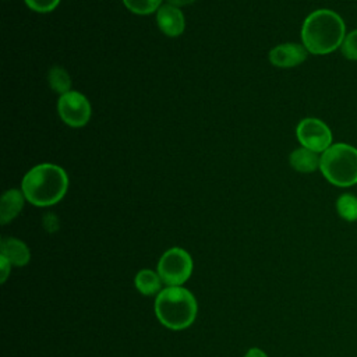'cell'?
<instances>
[{
	"label": "cell",
	"mask_w": 357,
	"mask_h": 357,
	"mask_svg": "<svg viewBox=\"0 0 357 357\" xmlns=\"http://www.w3.org/2000/svg\"><path fill=\"white\" fill-rule=\"evenodd\" d=\"M162 279L158 272L152 269H142L135 276V287L141 294L152 296L160 291Z\"/></svg>",
	"instance_id": "4fadbf2b"
},
{
	"label": "cell",
	"mask_w": 357,
	"mask_h": 357,
	"mask_svg": "<svg viewBox=\"0 0 357 357\" xmlns=\"http://www.w3.org/2000/svg\"><path fill=\"white\" fill-rule=\"evenodd\" d=\"M167 4H170V6H174V7H178V8H181V7H185V6H190V4H192L195 0H165Z\"/></svg>",
	"instance_id": "ffe728a7"
},
{
	"label": "cell",
	"mask_w": 357,
	"mask_h": 357,
	"mask_svg": "<svg viewBox=\"0 0 357 357\" xmlns=\"http://www.w3.org/2000/svg\"><path fill=\"white\" fill-rule=\"evenodd\" d=\"M155 314L160 324L169 329H184L195 319V297L183 286H167L156 294Z\"/></svg>",
	"instance_id": "3957f363"
},
{
	"label": "cell",
	"mask_w": 357,
	"mask_h": 357,
	"mask_svg": "<svg viewBox=\"0 0 357 357\" xmlns=\"http://www.w3.org/2000/svg\"><path fill=\"white\" fill-rule=\"evenodd\" d=\"M307 49L300 43H280L269 50L268 59L272 66L279 68H291L300 66L307 59Z\"/></svg>",
	"instance_id": "ba28073f"
},
{
	"label": "cell",
	"mask_w": 357,
	"mask_h": 357,
	"mask_svg": "<svg viewBox=\"0 0 357 357\" xmlns=\"http://www.w3.org/2000/svg\"><path fill=\"white\" fill-rule=\"evenodd\" d=\"M68 190L66 170L54 163H39L31 167L21 180L25 199L35 206H52L63 199Z\"/></svg>",
	"instance_id": "6da1fadb"
},
{
	"label": "cell",
	"mask_w": 357,
	"mask_h": 357,
	"mask_svg": "<svg viewBox=\"0 0 357 357\" xmlns=\"http://www.w3.org/2000/svg\"><path fill=\"white\" fill-rule=\"evenodd\" d=\"M346 26L342 17L328 8L312 11L303 22L301 42L308 53L328 54L342 46Z\"/></svg>",
	"instance_id": "7a4b0ae2"
},
{
	"label": "cell",
	"mask_w": 357,
	"mask_h": 357,
	"mask_svg": "<svg viewBox=\"0 0 357 357\" xmlns=\"http://www.w3.org/2000/svg\"><path fill=\"white\" fill-rule=\"evenodd\" d=\"M47 82L53 92L63 95L71 91V77L66 68L60 66H53L47 73Z\"/></svg>",
	"instance_id": "5bb4252c"
},
{
	"label": "cell",
	"mask_w": 357,
	"mask_h": 357,
	"mask_svg": "<svg viewBox=\"0 0 357 357\" xmlns=\"http://www.w3.org/2000/svg\"><path fill=\"white\" fill-rule=\"evenodd\" d=\"M158 273L167 286H181L192 273V258L185 250L173 247L160 257Z\"/></svg>",
	"instance_id": "5b68a950"
},
{
	"label": "cell",
	"mask_w": 357,
	"mask_h": 357,
	"mask_svg": "<svg viewBox=\"0 0 357 357\" xmlns=\"http://www.w3.org/2000/svg\"><path fill=\"white\" fill-rule=\"evenodd\" d=\"M336 209L340 218L347 222L357 220V197L351 194H343L336 201Z\"/></svg>",
	"instance_id": "9a60e30c"
},
{
	"label": "cell",
	"mask_w": 357,
	"mask_h": 357,
	"mask_svg": "<svg viewBox=\"0 0 357 357\" xmlns=\"http://www.w3.org/2000/svg\"><path fill=\"white\" fill-rule=\"evenodd\" d=\"M57 113L61 121L68 127L81 128L91 120L92 107L84 93L71 89L59 96Z\"/></svg>",
	"instance_id": "8992f818"
},
{
	"label": "cell",
	"mask_w": 357,
	"mask_h": 357,
	"mask_svg": "<svg viewBox=\"0 0 357 357\" xmlns=\"http://www.w3.org/2000/svg\"><path fill=\"white\" fill-rule=\"evenodd\" d=\"M163 0H123L126 8L137 15H149L156 13Z\"/></svg>",
	"instance_id": "2e32d148"
},
{
	"label": "cell",
	"mask_w": 357,
	"mask_h": 357,
	"mask_svg": "<svg viewBox=\"0 0 357 357\" xmlns=\"http://www.w3.org/2000/svg\"><path fill=\"white\" fill-rule=\"evenodd\" d=\"M25 197L21 190L10 188L3 192L0 201V223L7 225L22 211Z\"/></svg>",
	"instance_id": "30bf717a"
},
{
	"label": "cell",
	"mask_w": 357,
	"mask_h": 357,
	"mask_svg": "<svg viewBox=\"0 0 357 357\" xmlns=\"http://www.w3.org/2000/svg\"><path fill=\"white\" fill-rule=\"evenodd\" d=\"M296 135L301 146L317 153L325 152L332 145L331 128L319 119L305 117L296 128Z\"/></svg>",
	"instance_id": "52a82bcc"
},
{
	"label": "cell",
	"mask_w": 357,
	"mask_h": 357,
	"mask_svg": "<svg viewBox=\"0 0 357 357\" xmlns=\"http://www.w3.org/2000/svg\"><path fill=\"white\" fill-rule=\"evenodd\" d=\"M0 269H1V283H4L11 271V262L7 258H4L3 255H0Z\"/></svg>",
	"instance_id": "d6986e66"
},
{
	"label": "cell",
	"mask_w": 357,
	"mask_h": 357,
	"mask_svg": "<svg viewBox=\"0 0 357 357\" xmlns=\"http://www.w3.org/2000/svg\"><path fill=\"white\" fill-rule=\"evenodd\" d=\"M26 7L35 13H50L59 4L60 0H24Z\"/></svg>",
	"instance_id": "ac0fdd59"
},
{
	"label": "cell",
	"mask_w": 357,
	"mask_h": 357,
	"mask_svg": "<svg viewBox=\"0 0 357 357\" xmlns=\"http://www.w3.org/2000/svg\"><path fill=\"white\" fill-rule=\"evenodd\" d=\"M0 255L7 258L11 265L24 266L29 262L31 254L26 244L14 237H4L0 241Z\"/></svg>",
	"instance_id": "8fae6325"
},
{
	"label": "cell",
	"mask_w": 357,
	"mask_h": 357,
	"mask_svg": "<svg viewBox=\"0 0 357 357\" xmlns=\"http://www.w3.org/2000/svg\"><path fill=\"white\" fill-rule=\"evenodd\" d=\"M245 357H268V354L265 351H262L261 349L252 347L245 353Z\"/></svg>",
	"instance_id": "44dd1931"
},
{
	"label": "cell",
	"mask_w": 357,
	"mask_h": 357,
	"mask_svg": "<svg viewBox=\"0 0 357 357\" xmlns=\"http://www.w3.org/2000/svg\"><path fill=\"white\" fill-rule=\"evenodd\" d=\"M342 53L347 60H357V29L346 35L342 43Z\"/></svg>",
	"instance_id": "e0dca14e"
},
{
	"label": "cell",
	"mask_w": 357,
	"mask_h": 357,
	"mask_svg": "<svg viewBox=\"0 0 357 357\" xmlns=\"http://www.w3.org/2000/svg\"><path fill=\"white\" fill-rule=\"evenodd\" d=\"M156 24L166 36L176 38L184 32L185 18L181 8L165 3L156 11Z\"/></svg>",
	"instance_id": "9c48e42d"
},
{
	"label": "cell",
	"mask_w": 357,
	"mask_h": 357,
	"mask_svg": "<svg viewBox=\"0 0 357 357\" xmlns=\"http://www.w3.org/2000/svg\"><path fill=\"white\" fill-rule=\"evenodd\" d=\"M321 156L304 146L294 149L289 156L290 166L298 173H311L319 167Z\"/></svg>",
	"instance_id": "7c38bea8"
},
{
	"label": "cell",
	"mask_w": 357,
	"mask_h": 357,
	"mask_svg": "<svg viewBox=\"0 0 357 357\" xmlns=\"http://www.w3.org/2000/svg\"><path fill=\"white\" fill-rule=\"evenodd\" d=\"M319 169L324 177L336 187L357 184V149L349 144L331 145L321 155Z\"/></svg>",
	"instance_id": "277c9868"
}]
</instances>
